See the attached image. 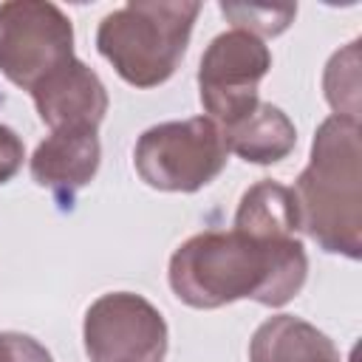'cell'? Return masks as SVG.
Wrapping results in <instances>:
<instances>
[{
    "mask_svg": "<svg viewBox=\"0 0 362 362\" xmlns=\"http://www.w3.org/2000/svg\"><path fill=\"white\" fill-rule=\"evenodd\" d=\"M0 362H54V359L34 337L17 331H0Z\"/></svg>",
    "mask_w": 362,
    "mask_h": 362,
    "instance_id": "cell-15",
    "label": "cell"
},
{
    "mask_svg": "<svg viewBox=\"0 0 362 362\" xmlns=\"http://www.w3.org/2000/svg\"><path fill=\"white\" fill-rule=\"evenodd\" d=\"M223 141H226V150H232L243 161L274 164L294 150L297 130L277 105L257 102L252 113L223 127Z\"/></svg>",
    "mask_w": 362,
    "mask_h": 362,
    "instance_id": "cell-11",
    "label": "cell"
},
{
    "mask_svg": "<svg viewBox=\"0 0 362 362\" xmlns=\"http://www.w3.org/2000/svg\"><path fill=\"white\" fill-rule=\"evenodd\" d=\"M85 351L90 362H164L167 322L141 294L110 291L85 311Z\"/></svg>",
    "mask_w": 362,
    "mask_h": 362,
    "instance_id": "cell-7",
    "label": "cell"
},
{
    "mask_svg": "<svg viewBox=\"0 0 362 362\" xmlns=\"http://www.w3.org/2000/svg\"><path fill=\"white\" fill-rule=\"evenodd\" d=\"M74 57L71 20L45 0H11L0 6V71L17 88L40 79Z\"/></svg>",
    "mask_w": 362,
    "mask_h": 362,
    "instance_id": "cell-5",
    "label": "cell"
},
{
    "mask_svg": "<svg viewBox=\"0 0 362 362\" xmlns=\"http://www.w3.org/2000/svg\"><path fill=\"white\" fill-rule=\"evenodd\" d=\"M223 130L209 116L161 122L144 130L133 150L139 178L164 192H195L226 167Z\"/></svg>",
    "mask_w": 362,
    "mask_h": 362,
    "instance_id": "cell-4",
    "label": "cell"
},
{
    "mask_svg": "<svg viewBox=\"0 0 362 362\" xmlns=\"http://www.w3.org/2000/svg\"><path fill=\"white\" fill-rule=\"evenodd\" d=\"M235 229L255 238H297L300 212L294 192L277 181H257L238 204Z\"/></svg>",
    "mask_w": 362,
    "mask_h": 362,
    "instance_id": "cell-12",
    "label": "cell"
},
{
    "mask_svg": "<svg viewBox=\"0 0 362 362\" xmlns=\"http://www.w3.org/2000/svg\"><path fill=\"white\" fill-rule=\"evenodd\" d=\"M325 99L337 116L359 122V40L331 57L325 68Z\"/></svg>",
    "mask_w": 362,
    "mask_h": 362,
    "instance_id": "cell-13",
    "label": "cell"
},
{
    "mask_svg": "<svg viewBox=\"0 0 362 362\" xmlns=\"http://www.w3.org/2000/svg\"><path fill=\"white\" fill-rule=\"evenodd\" d=\"M221 11L249 34H263V37H277L280 31L288 28V23L297 14V6H246V3H221Z\"/></svg>",
    "mask_w": 362,
    "mask_h": 362,
    "instance_id": "cell-14",
    "label": "cell"
},
{
    "mask_svg": "<svg viewBox=\"0 0 362 362\" xmlns=\"http://www.w3.org/2000/svg\"><path fill=\"white\" fill-rule=\"evenodd\" d=\"M272 68V54L260 37L249 31L218 34L201 57L198 90L212 122L235 124L257 105V85Z\"/></svg>",
    "mask_w": 362,
    "mask_h": 362,
    "instance_id": "cell-6",
    "label": "cell"
},
{
    "mask_svg": "<svg viewBox=\"0 0 362 362\" xmlns=\"http://www.w3.org/2000/svg\"><path fill=\"white\" fill-rule=\"evenodd\" d=\"M198 11L195 0H133L99 23L96 48L127 85L156 88L175 74Z\"/></svg>",
    "mask_w": 362,
    "mask_h": 362,
    "instance_id": "cell-3",
    "label": "cell"
},
{
    "mask_svg": "<svg viewBox=\"0 0 362 362\" xmlns=\"http://www.w3.org/2000/svg\"><path fill=\"white\" fill-rule=\"evenodd\" d=\"M249 362H339V351L317 325L277 314L255 331Z\"/></svg>",
    "mask_w": 362,
    "mask_h": 362,
    "instance_id": "cell-10",
    "label": "cell"
},
{
    "mask_svg": "<svg viewBox=\"0 0 362 362\" xmlns=\"http://www.w3.org/2000/svg\"><path fill=\"white\" fill-rule=\"evenodd\" d=\"M99 139L90 127H59L34 150L31 178L51 189L59 201H71L76 189L90 184L99 170Z\"/></svg>",
    "mask_w": 362,
    "mask_h": 362,
    "instance_id": "cell-9",
    "label": "cell"
},
{
    "mask_svg": "<svg viewBox=\"0 0 362 362\" xmlns=\"http://www.w3.org/2000/svg\"><path fill=\"white\" fill-rule=\"evenodd\" d=\"M305 274L300 238H255L235 226L192 235L170 257V288L192 308H221L235 300L277 308L300 294Z\"/></svg>",
    "mask_w": 362,
    "mask_h": 362,
    "instance_id": "cell-1",
    "label": "cell"
},
{
    "mask_svg": "<svg viewBox=\"0 0 362 362\" xmlns=\"http://www.w3.org/2000/svg\"><path fill=\"white\" fill-rule=\"evenodd\" d=\"M40 119L51 127H90L96 130L107 113V90L102 79L76 57L62 62L31 88Z\"/></svg>",
    "mask_w": 362,
    "mask_h": 362,
    "instance_id": "cell-8",
    "label": "cell"
},
{
    "mask_svg": "<svg viewBox=\"0 0 362 362\" xmlns=\"http://www.w3.org/2000/svg\"><path fill=\"white\" fill-rule=\"evenodd\" d=\"M300 229L325 252L362 255V136L359 122L331 116L320 124L311 161L294 184Z\"/></svg>",
    "mask_w": 362,
    "mask_h": 362,
    "instance_id": "cell-2",
    "label": "cell"
},
{
    "mask_svg": "<svg viewBox=\"0 0 362 362\" xmlns=\"http://www.w3.org/2000/svg\"><path fill=\"white\" fill-rule=\"evenodd\" d=\"M23 158H25V150H23L20 136L11 127L0 124V184L17 175V170L23 167Z\"/></svg>",
    "mask_w": 362,
    "mask_h": 362,
    "instance_id": "cell-16",
    "label": "cell"
}]
</instances>
